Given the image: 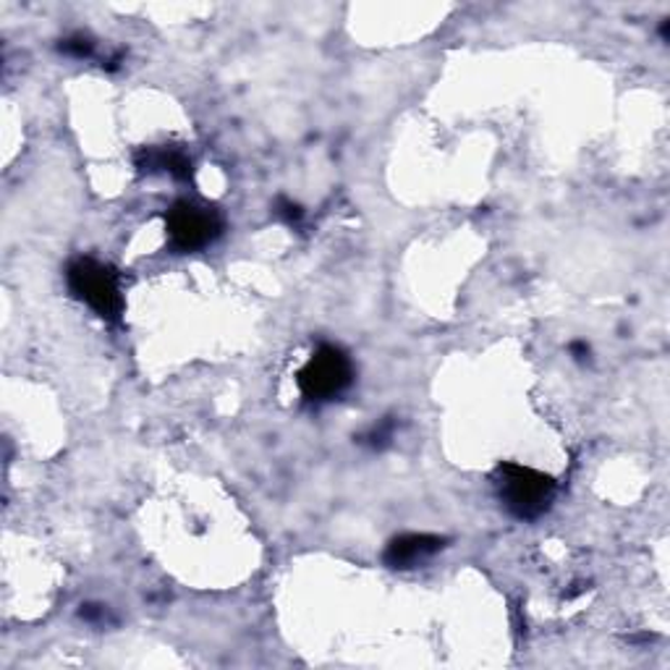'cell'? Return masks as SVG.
Segmentation results:
<instances>
[{
  "label": "cell",
  "mask_w": 670,
  "mask_h": 670,
  "mask_svg": "<svg viewBox=\"0 0 670 670\" xmlns=\"http://www.w3.org/2000/svg\"><path fill=\"white\" fill-rule=\"evenodd\" d=\"M165 231L178 252H200L223 233V218L215 207L194 200H178L165 213Z\"/></svg>",
  "instance_id": "4"
},
{
  "label": "cell",
  "mask_w": 670,
  "mask_h": 670,
  "mask_svg": "<svg viewBox=\"0 0 670 670\" xmlns=\"http://www.w3.org/2000/svg\"><path fill=\"white\" fill-rule=\"evenodd\" d=\"M495 490L510 516L519 521H538L555 501V480L545 471L506 462L495 469Z\"/></svg>",
  "instance_id": "1"
},
{
  "label": "cell",
  "mask_w": 670,
  "mask_h": 670,
  "mask_svg": "<svg viewBox=\"0 0 670 670\" xmlns=\"http://www.w3.org/2000/svg\"><path fill=\"white\" fill-rule=\"evenodd\" d=\"M137 168L142 174H170L178 181H189L194 176L191 157L181 147H144L137 152Z\"/></svg>",
  "instance_id": "6"
},
{
  "label": "cell",
  "mask_w": 670,
  "mask_h": 670,
  "mask_svg": "<svg viewBox=\"0 0 670 670\" xmlns=\"http://www.w3.org/2000/svg\"><path fill=\"white\" fill-rule=\"evenodd\" d=\"M443 547L445 540L438 538V534L408 532L388 542L382 560H385V566H391V569H414V566L425 564L432 555H438Z\"/></svg>",
  "instance_id": "5"
},
{
  "label": "cell",
  "mask_w": 670,
  "mask_h": 670,
  "mask_svg": "<svg viewBox=\"0 0 670 670\" xmlns=\"http://www.w3.org/2000/svg\"><path fill=\"white\" fill-rule=\"evenodd\" d=\"M299 391L306 401L325 404L343 395L354 382V365L351 356L341 346L333 343H323L320 349L312 351L306 365L296 375Z\"/></svg>",
  "instance_id": "3"
},
{
  "label": "cell",
  "mask_w": 670,
  "mask_h": 670,
  "mask_svg": "<svg viewBox=\"0 0 670 670\" xmlns=\"http://www.w3.org/2000/svg\"><path fill=\"white\" fill-rule=\"evenodd\" d=\"M66 283L68 291L102 320L116 323L124 312V291H121L118 273L100 260L76 257L66 270Z\"/></svg>",
  "instance_id": "2"
},
{
  "label": "cell",
  "mask_w": 670,
  "mask_h": 670,
  "mask_svg": "<svg viewBox=\"0 0 670 670\" xmlns=\"http://www.w3.org/2000/svg\"><path fill=\"white\" fill-rule=\"evenodd\" d=\"M393 430H395V425L391 422V419H385V422H382L380 427H372V430L367 432V435H365V443H367V445H372V448H382V445L391 443Z\"/></svg>",
  "instance_id": "8"
},
{
  "label": "cell",
  "mask_w": 670,
  "mask_h": 670,
  "mask_svg": "<svg viewBox=\"0 0 670 670\" xmlns=\"http://www.w3.org/2000/svg\"><path fill=\"white\" fill-rule=\"evenodd\" d=\"M79 616L85 618V621L94 623V621H105V618H108V610H105V605H81V612H79Z\"/></svg>",
  "instance_id": "10"
},
{
  "label": "cell",
  "mask_w": 670,
  "mask_h": 670,
  "mask_svg": "<svg viewBox=\"0 0 670 670\" xmlns=\"http://www.w3.org/2000/svg\"><path fill=\"white\" fill-rule=\"evenodd\" d=\"M571 354H573V359L577 362H584V359H590V346H586L584 341H577V343H571Z\"/></svg>",
  "instance_id": "11"
},
{
  "label": "cell",
  "mask_w": 670,
  "mask_h": 670,
  "mask_svg": "<svg viewBox=\"0 0 670 670\" xmlns=\"http://www.w3.org/2000/svg\"><path fill=\"white\" fill-rule=\"evenodd\" d=\"M61 50L66 55H74V59H89V55L94 53V42L85 35H74L61 42Z\"/></svg>",
  "instance_id": "7"
},
{
  "label": "cell",
  "mask_w": 670,
  "mask_h": 670,
  "mask_svg": "<svg viewBox=\"0 0 670 670\" xmlns=\"http://www.w3.org/2000/svg\"><path fill=\"white\" fill-rule=\"evenodd\" d=\"M276 215L280 220L289 223V226H296V223H302V218H304V210H302V204H296L291 200H278Z\"/></svg>",
  "instance_id": "9"
}]
</instances>
